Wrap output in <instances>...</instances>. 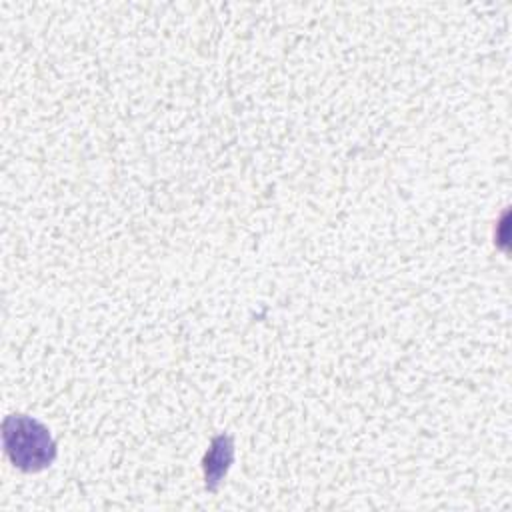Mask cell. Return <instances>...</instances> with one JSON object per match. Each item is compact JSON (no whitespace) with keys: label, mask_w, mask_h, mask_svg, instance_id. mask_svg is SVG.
<instances>
[{"label":"cell","mask_w":512,"mask_h":512,"mask_svg":"<svg viewBox=\"0 0 512 512\" xmlns=\"http://www.w3.org/2000/svg\"><path fill=\"white\" fill-rule=\"evenodd\" d=\"M4 450L22 472H40L56 458V442L50 430L32 416L10 414L2 422Z\"/></svg>","instance_id":"1"},{"label":"cell","mask_w":512,"mask_h":512,"mask_svg":"<svg viewBox=\"0 0 512 512\" xmlns=\"http://www.w3.org/2000/svg\"><path fill=\"white\" fill-rule=\"evenodd\" d=\"M234 456V444L230 436H218L212 440V446L204 458V478H206V488L216 490L218 482L226 476Z\"/></svg>","instance_id":"2"}]
</instances>
